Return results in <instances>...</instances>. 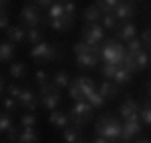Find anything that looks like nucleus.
<instances>
[{
    "instance_id": "f257e3e1",
    "label": "nucleus",
    "mask_w": 151,
    "mask_h": 143,
    "mask_svg": "<svg viewBox=\"0 0 151 143\" xmlns=\"http://www.w3.org/2000/svg\"><path fill=\"white\" fill-rule=\"evenodd\" d=\"M95 129L97 135H101L105 139H109L111 143H115L121 139V129H123V123L113 117V115H101L97 123H95Z\"/></svg>"
},
{
    "instance_id": "f03ea898",
    "label": "nucleus",
    "mask_w": 151,
    "mask_h": 143,
    "mask_svg": "<svg viewBox=\"0 0 151 143\" xmlns=\"http://www.w3.org/2000/svg\"><path fill=\"white\" fill-rule=\"evenodd\" d=\"M99 59L103 63H111V65H117V67H123L125 47L119 45L117 40H103L101 42V50H99Z\"/></svg>"
},
{
    "instance_id": "7ed1b4c3",
    "label": "nucleus",
    "mask_w": 151,
    "mask_h": 143,
    "mask_svg": "<svg viewBox=\"0 0 151 143\" xmlns=\"http://www.w3.org/2000/svg\"><path fill=\"white\" fill-rule=\"evenodd\" d=\"M63 50L57 47V45H50L47 40H42V42H38L35 45V48L30 50V57L35 63H50V60H55L60 55Z\"/></svg>"
},
{
    "instance_id": "20e7f679",
    "label": "nucleus",
    "mask_w": 151,
    "mask_h": 143,
    "mask_svg": "<svg viewBox=\"0 0 151 143\" xmlns=\"http://www.w3.org/2000/svg\"><path fill=\"white\" fill-rule=\"evenodd\" d=\"M105 40V30L101 24L97 22H87L83 28V42L91 45V47H99Z\"/></svg>"
},
{
    "instance_id": "39448f33",
    "label": "nucleus",
    "mask_w": 151,
    "mask_h": 143,
    "mask_svg": "<svg viewBox=\"0 0 151 143\" xmlns=\"http://www.w3.org/2000/svg\"><path fill=\"white\" fill-rule=\"evenodd\" d=\"M91 113H93V107L89 105V101H75V105L70 109L69 119L75 125H85L87 121L91 119Z\"/></svg>"
},
{
    "instance_id": "423d86ee",
    "label": "nucleus",
    "mask_w": 151,
    "mask_h": 143,
    "mask_svg": "<svg viewBox=\"0 0 151 143\" xmlns=\"http://www.w3.org/2000/svg\"><path fill=\"white\" fill-rule=\"evenodd\" d=\"M40 95H42L40 97V105L45 109H48V111H55L60 105V93L52 83L48 87H45V89H40Z\"/></svg>"
},
{
    "instance_id": "0eeeda50",
    "label": "nucleus",
    "mask_w": 151,
    "mask_h": 143,
    "mask_svg": "<svg viewBox=\"0 0 151 143\" xmlns=\"http://www.w3.org/2000/svg\"><path fill=\"white\" fill-rule=\"evenodd\" d=\"M18 18H20V24H22L24 28L38 26V22H40L38 6H36V4H26V6H22V10H20V14H18Z\"/></svg>"
},
{
    "instance_id": "6e6552de",
    "label": "nucleus",
    "mask_w": 151,
    "mask_h": 143,
    "mask_svg": "<svg viewBox=\"0 0 151 143\" xmlns=\"http://www.w3.org/2000/svg\"><path fill=\"white\" fill-rule=\"evenodd\" d=\"M141 131V115L133 117V119L123 121V129H121V139L123 141H131L135 135H139Z\"/></svg>"
},
{
    "instance_id": "1a4fd4ad",
    "label": "nucleus",
    "mask_w": 151,
    "mask_h": 143,
    "mask_svg": "<svg viewBox=\"0 0 151 143\" xmlns=\"http://www.w3.org/2000/svg\"><path fill=\"white\" fill-rule=\"evenodd\" d=\"M119 115L121 119L127 121V119H133V117H139V103L135 99H125L119 107Z\"/></svg>"
},
{
    "instance_id": "9d476101",
    "label": "nucleus",
    "mask_w": 151,
    "mask_h": 143,
    "mask_svg": "<svg viewBox=\"0 0 151 143\" xmlns=\"http://www.w3.org/2000/svg\"><path fill=\"white\" fill-rule=\"evenodd\" d=\"M16 101H18V105L22 109L30 111V113L38 107V99H36V95L32 93V89H22V93H20V97H18Z\"/></svg>"
},
{
    "instance_id": "9b49d317",
    "label": "nucleus",
    "mask_w": 151,
    "mask_h": 143,
    "mask_svg": "<svg viewBox=\"0 0 151 143\" xmlns=\"http://www.w3.org/2000/svg\"><path fill=\"white\" fill-rule=\"evenodd\" d=\"M113 14L117 16V20L127 22V20H131V18L135 16V4H133V2H119L117 8L113 10Z\"/></svg>"
},
{
    "instance_id": "f8f14e48",
    "label": "nucleus",
    "mask_w": 151,
    "mask_h": 143,
    "mask_svg": "<svg viewBox=\"0 0 151 143\" xmlns=\"http://www.w3.org/2000/svg\"><path fill=\"white\" fill-rule=\"evenodd\" d=\"M135 34H137V28H135V24L133 22H123V24H117L115 28V36L119 38V40H125V42H129L131 38H135Z\"/></svg>"
},
{
    "instance_id": "ddd939ff",
    "label": "nucleus",
    "mask_w": 151,
    "mask_h": 143,
    "mask_svg": "<svg viewBox=\"0 0 151 143\" xmlns=\"http://www.w3.org/2000/svg\"><path fill=\"white\" fill-rule=\"evenodd\" d=\"M6 38L12 42H26V28L22 24H14L6 28Z\"/></svg>"
},
{
    "instance_id": "4468645a",
    "label": "nucleus",
    "mask_w": 151,
    "mask_h": 143,
    "mask_svg": "<svg viewBox=\"0 0 151 143\" xmlns=\"http://www.w3.org/2000/svg\"><path fill=\"white\" fill-rule=\"evenodd\" d=\"M75 81H77V85L81 87L85 101H87V99H89V97H91V95L95 93V91H97V87H95V81L91 79V77H85V75H81V77H77Z\"/></svg>"
},
{
    "instance_id": "2eb2a0df",
    "label": "nucleus",
    "mask_w": 151,
    "mask_h": 143,
    "mask_svg": "<svg viewBox=\"0 0 151 143\" xmlns=\"http://www.w3.org/2000/svg\"><path fill=\"white\" fill-rule=\"evenodd\" d=\"M101 95L105 97V99H115L117 93H119V85L115 83V81H109V79H105L103 83L99 85V89H97Z\"/></svg>"
},
{
    "instance_id": "dca6fc26",
    "label": "nucleus",
    "mask_w": 151,
    "mask_h": 143,
    "mask_svg": "<svg viewBox=\"0 0 151 143\" xmlns=\"http://www.w3.org/2000/svg\"><path fill=\"white\" fill-rule=\"evenodd\" d=\"M48 24H50L52 30H57V32H65V30H69L70 26H73V16L65 14V16H60V18H52V20H48Z\"/></svg>"
},
{
    "instance_id": "f3484780",
    "label": "nucleus",
    "mask_w": 151,
    "mask_h": 143,
    "mask_svg": "<svg viewBox=\"0 0 151 143\" xmlns=\"http://www.w3.org/2000/svg\"><path fill=\"white\" fill-rule=\"evenodd\" d=\"M48 121H50V125L52 127H57V129H65V127H69V117L63 113V111H50V115H48Z\"/></svg>"
},
{
    "instance_id": "a211bd4d",
    "label": "nucleus",
    "mask_w": 151,
    "mask_h": 143,
    "mask_svg": "<svg viewBox=\"0 0 151 143\" xmlns=\"http://www.w3.org/2000/svg\"><path fill=\"white\" fill-rule=\"evenodd\" d=\"M75 60L81 69H95L101 59H99V55H77Z\"/></svg>"
},
{
    "instance_id": "6ab92c4d",
    "label": "nucleus",
    "mask_w": 151,
    "mask_h": 143,
    "mask_svg": "<svg viewBox=\"0 0 151 143\" xmlns=\"http://www.w3.org/2000/svg\"><path fill=\"white\" fill-rule=\"evenodd\" d=\"M50 83L55 85L57 89H67L70 85V79H69V73L67 71H55L52 77H50Z\"/></svg>"
},
{
    "instance_id": "aec40b11",
    "label": "nucleus",
    "mask_w": 151,
    "mask_h": 143,
    "mask_svg": "<svg viewBox=\"0 0 151 143\" xmlns=\"http://www.w3.org/2000/svg\"><path fill=\"white\" fill-rule=\"evenodd\" d=\"M83 18H85V22H99V20L103 18V12L99 10V6H97V4H91V6H87V8H85Z\"/></svg>"
},
{
    "instance_id": "412c9836",
    "label": "nucleus",
    "mask_w": 151,
    "mask_h": 143,
    "mask_svg": "<svg viewBox=\"0 0 151 143\" xmlns=\"http://www.w3.org/2000/svg\"><path fill=\"white\" fill-rule=\"evenodd\" d=\"M14 52V42H0V63H12Z\"/></svg>"
},
{
    "instance_id": "4be33fe9",
    "label": "nucleus",
    "mask_w": 151,
    "mask_h": 143,
    "mask_svg": "<svg viewBox=\"0 0 151 143\" xmlns=\"http://www.w3.org/2000/svg\"><path fill=\"white\" fill-rule=\"evenodd\" d=\"M18 143H38V133L35 127H26L18 133Z\"/></svg>"
},
{
    "instance_id": "5701e85b",
    "label": "nucleus",
    "mask_w": 151,
    "mask_h": 143,
    "mask_svg": "<svg viewBox=\"0 0 151 143\" xmlns=\"http://www.w3.org/2000/svg\"><path fill=\"white\" fill-rule=\"evenodd\" d=\"M8 73H10V77H14V79H22L24 75H26V65L20 63V60H12L10 67H8Z\"/></svg>"
},
{
    "instance_id": "b1692460",
    "label": "nucleus",
    "mask_w": 151,
    "mask_h": 143,
    "mask_svg": "<svg viewBox=\"0 0 151 143\" xmlns=\"http://www.w3.org/2000/svg\"><path fill=\"white\" fill-rule=\"evenodd\" d=\"M63 137H65V143H79L81 141V129L77 125L75 127H65Z\"/></svg>"
},
{
    "instance_id": "393cba45",
    "label": "nucleus",
    "mask_w": 151,
    "mask_h": 143,
    "mask_svg": "<svg viewBox=\"0 0 151 143\" xmlns=\"http://www.w3.org/2000/svg\"><path fill=\"white\" fill-rule=\"evenodd\" d=\"M131 77H133V73H131V71H127L125 67H119V69H117V73H115V77H113V81L121 87V85L131 83Z\"/></svg>"
},
{
    "instance_id": "a878e982",
    "label": "nucleus",
    "mask_w": 151,
    "mask_h": 143,
    "mask_svg": "<svg viewBox=\"0 0 151 143\" xmlns=\"http://www.w3.org/2000/svg\"><path fill=\"white\" fill-rule=\"evenodd\" d=\"M26 40L32 42V45H38V42L45 40V34L38 26H32V28H26Z\"/></svg>"
},
{
    "instance_id": "bb28decb",
    "label": "nucleus",
    "mask_w": 151,
    "mask_h": 143,
    "mask_svg": "<svg viewBox=\"0 0 151 143\" xmlns=\"http://www.w3.org/2000/svg\"><path fill=\"white\" fill-rule=\"evenodd\" d=\"M121 0H95V4L99 6V10L103 12V14H109V12H113L117 8V4H119Z\"/></svg>"
},
{
    "instance_id": "cd10ccee",
    "label": "nucleus",
    "mask_w": 151,
    "mask_h": 143,
    "mask_svg": "<svg viewBox=\"0 0 151 143\" xmlns=\"http://www.w3.org/2000/svg\"><path fill=\"white\" fill-rule=\"evenodd\" d=\"M149 52H145V50H141V52H137L135 55V67H137V71H143V69H147L149 67Z\"/></svg>"
},
{
    "instance_id": "c85d7f7f",
    "label": "nucleus",
    "mask_w": 151,
    "mask_h": 143,
    "mask_svg": "<svg viewBox=\"0 0 151 143\" xmlns=\"http://www.w3.org/2000/svg\"><path fill=\"white\" fill-rule=\"evenodd\" d=\"M101 24H103V28H109V30H115L119 20H117V16L113 12H109V14H103V18H101Z\"/></svg>"
},
{
    "instance_id": "c756f323",
    "label": "nucleus",
    "mask_w": 151,
    "mask_h": 143,
    "mask_svg": "<svg viewBox=\"0 0 151 143\" xmlns=\"http://www.w3.org/2000/svg\"><path fill=\"white\" fill-rule=\"evenodd\" d=\"M69 95H70V99H73V101H85L81 87L77 85V81H75V79H73V81H70V85H69Z\"/></svg>"
},
{
    "instance_id": "7c9ffc66",
    "label": "nucleus",
    "mask_w": 151,
    "mask_h": 143,
    "mask_svg": "<svg viewBox=\"0 0 151 143\" xmlns=\"http://www.w3.org/2000/svg\"><path fill=\"white\" fill-rule=\"evenodd\" d=\"M60 16H65V6H63V2H55V4L48 8V20L60 18Z\"/></svg>"
},
{
    "instance_id": "2f4dec72",
    "label": "nucleus",
    "mask_w": 151,
    "mask_h": 143,
    "mask_svg": "<svg viewBox=\"0 0 151 143\" xmlns=\"http://www.w3.org/2000/svg\"><path fill=\"white\" fill-rule=\"evenodd\" d=\"M35 83L38 85V89H45L50 85V77H48V73L45 71H36L35 73Z\"/></svg>"
},
{
    "instance_id": "473e14b6",
    "label": "nucleus",
    "mask_w": 151,
    "mask_h": 143,
    "mask_svg": "<svg viewBox=\"0 0 151 143\" xmlns=\"http://www.w3.org/2000/svg\"><path fill=\"white\" fill-rule=\"evenodd\" d=\"M141 48H143L141 38H131V40L127 42V47H125V52H129V55H137V52H141Z\"/></svg>"
},
{
    "instance_id": "72a5a7b5",
    "label": "nucleus",
    "mask_w": 151,
    "mask_h": 143,
    "mask_svg": "<svg viewBox=\"0 0 151 143\" xmlns=\"http://www.w3.org/2000/svg\"><path fill=\"white\" fill-rule=\"evenodd\" d=\"M117 65H111V63H103V67H101V75H103L105 79H109V81H113V77H115L117 73Z\"/></svg>"
},
{
    "instance_id": "f704fd0d",
    "label": "nucleus",
    "mask_w": 151,
    "mask_h": 143,
    "mask_svg": "<svg viewBox=\"0 0 151 143\" xmlns=\"http://www.w3.org/2000/svg\"><path fill=\"white\" fill-rule=\"evenodd\" d=\"M87 101H89V105H91V107L93 109H101L105 105V97L101 95V93H99V91H95L93 95L89 97V99H87Z\"/></svg>"
},
{
    "instance_id": "c9c22d12",
    "label": "nucleus",
    "mask_w": 151,
    "mask_h": 143,
    "mask_svg": "<svg viewBox=\"0 0 151 143\" xmlns=\"http://www.w3.org/2000/svg\"><path fill=\"white\" fill-rule=\"evenodd\" d=\"M10 127H14L12 125V117L8 113H0V133H6Z\"/></svg>"
},
{
    "instance_id": "e433bc0d",
    "label": "nucleus",
    "mask_w": 151,
    "mask_h": 143,
    "mask_svg": "<svg viewBox=\"0 0 151 143\" xmlns=\"http://www.w3.org/2000/svg\"><path fill=\"white\" fill-rule=\"evenodd\" d=\"M36 115L35 113H26V115H22V119H20V127L22 129H26V127H35L36 125Z\"/></svg>"
},
{
    "instance_id": "4c0bfd02",
    "label": "nucleus",
    "mask_w": 151,
    "mask_h": 143,
    "mask_svg": "<svg viewBox=\"0 0 151 143\" xmlns=\"http://www.w3.org/2000/svg\"><path fill=\"white\" fill-rule=\"evenodd\" d=\"M139 115H141V119L145 121V125H151V101L145 103V107L139 111Z\"/></svg>"
},
{
    "instance_id": "58836bf2",
    "label": "nucleus",
    "mask_w": 151,
    "mask_h": 143,
    "mask_svg": "<svg viewBox=\"0 0 151 143\" xmlns=\"http://www.w3.org/2000/svg\"><path fill=\"white\" fill-rule=\"evenodd\" d=\"M6 93H8V97H12V99H18L20 93H22V87H20V85H8V87H6Z\"/></svg>"
},
{
    "instance_id": "ea45409f",
    "label": "nucleus",
    "mask_w": 151,
    "mask_h": 143,
    "mask_svg": "<svg viewBox=\"0 0 151 143\" xmlns=\"http://www.w3.org/2000/svg\"><path fill=\"white\" fill-rule=\"evenodd\" d=\"M2 105H4V111H6V113H10V111H14V109L18 107V101H16V99H12V97H6Z\"/></svg>"
},
{
    "instance_id": "a19ab883",
    "label": "nucleus",
    "mask_w": 151,
    "mask_h": 143,
    "mask_svg": "<svg viewBox=\"0 0 151 143\" xmlns=\"http://www.w3.org/2000/svg\"><path fill=\"white\" fill-rule=\"evenodd\" d=\"M0 28L2 30L8 28V12H6V8H0Z\"/></svg>"
},
{
    "instance_id": "79ce46f5",
    "label": "nucleus",
    "mask_w": 151,
    "mask_h": 143,
    "mask_svg": "<svg viewBox=\"0 0 151 143\" xmlns=\"http://www.w3.org/2000/svg\"><path fill=\"white\" fill-rule=\"evenodd\" d=\"M63 6H65V14L75 16V2H73V0H65V2H63Z\"/></svg>"
},
{
    "instance_id": "37998d69",
    "label": "nucleus",
    "mask_w": 151,
    "mask_h": 143,
    "mask_svg": "<svg viewBox=\"0 0 151 143\" xmlns=\"http://www.w3.org/2000/svg\"><path fill=\"white\" fill-rule=\"evenodd\" d=\"M55 2H57V0H35V4L38 8H50Z\"/></svg>"
},
{
    "instance_id": "c03bdc74",
    "label": "nucleus",
    "mask_w": 151,
    "mask_h": 143,
    "mask_svg": "<svg viewBox=\"0 0 151 143\" xmlns=\"http://www.w3.org/2000/svg\"><path fill=\"white\" fill-rule=\"evenodd\" d=\"M149 40H151V28H147V30L143 32V36H141V42H143V45H147Z\"/></svg>"
},
{
    "instance_id": "a18cd8bd",
    "label": "nucleus",
    "mask_w": 151,
    "mask_h": 143,
    "mask_svg": "<svg viewBox=\"0 0 151 143\" xmlns=\"http://www.w3.org/2000/svg\"><path fill=\"white\" fill-rule=\"evenodd\" d=\"M93 143H111V141H109V139H105V137H101V135H97Z\"/></svg>"
},
{
    "instance_id": "49530a36",
    "label": "nucleus",
    "mask_w": 151,
    "mask_h": 143,
    "mask_svg": "<svg viewBox=\"0 0 151 143\" xmlns=\"http://www.w3.org/2000/svg\"><path fill=\"white\" fill-rule=\"evenodd\" d=\"M6 4H8V0H0V8H6Z\"/></svg>"
},
{
    "instance_id": "de8ad7c7",
    "label": "nucleus",
    "mask_w": 151,
    "mask_h": 143,
    "mask_svg": "<svg viewBox=\"0 0 151 143\" xmlns=\"http://www.w3.org/2000/svg\"><path fill=\"white\" fill-rule=\"evenodd\" d=\"M137 143H151V141H149V139H139Z\"/></svg>"
},
{
    "instance_id": "09e8293b",
    "label": "nucleus",
    "mask_w": 151,
    "mask_h": 143,
    "mask_svg": "<svg viewBox=\"0 0 151 143\" xmlns=\"http://www.w3.org/2000/svg\"><path fill=\"white\" fill-rule=\"evenodd\" d=\"M0 95H2V77H0Z\"/></svg>"
},
{
    "instance_id": "8fccbe9b",
    "label": "nucleus",
    "mask_w": 151,
    "mask_h": 143,
    "mask_svg": "<svg viewBox=\"0 0 151 143\" xmlns=\"http://www.w3.org/2000/svg\"><path fill=\"white\" fill-rule=\"evenodd\" d=\"M147 48H149V52H151V40H149V42H147Z\"/></svg>"
},
{
    "instance_id": "3c124183",
    "label": "nucleus",
    "mask_w": 151,
    "mask_h": 143,
    "mask_svg": "<svg viewBox=\"0 0 151 143\" xmlns=\"http://www.w3.org/2000/svg\"><path fill=\"white\" fill-rule=\"evenodd\" d=\"M149 97H151V83H149Z\"/></svg>"
},
{
    "instance_id": "603ef678",
    "label": "nucleus",
    "mask_w": 151,
    "mask_h": 143,
    "mask_svg": "<svg viewBox=\"0 0 151 143\" xmlns=\"http://www.w3.org/2000/svg\"><path fill=\"white\" fill-rule=\"evenodd\" d=\"M26 2H35V0H26Z\"/></svg>"
},
{
    "instance_id": "864d4df0",
    "label": "nucleus",
    "mask_w": 151,
    "mask_h": 143,
    "mask_svg": "<svg viewBox=\"0 0 151 143\" xmlns=\"http://www.w3.org/2000/svg\"><path fill=\"white\" fill-rule=\"evenodd\" d=\"M79 143H87V141H79Z\"/></svg>"
}]
</instances>
